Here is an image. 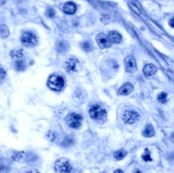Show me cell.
I'll return each instance as SVG.
<instances>
[{
    "label": "cell",
    "instance_id": "1",
    "mask_svg": "<svg viewBox=\"0 0 174 173\" xmlns=\"http://www.w3.org/2000/svg\"><path fill=\"white\" fill-rule=\"evenodd\" d=\"M90 117L97 123H104L107 118V114L104 109H103L100 105H93L89 109Z\"/></svg>",
    "mask_w": 174,
    "mask_h": 173
},
{
    "label": "cell",
    "instance_id": "2",
    "mask_svg": "<svg viewBox=\"0 0 174 173\" xmlns=\"http://www.w3.org/2000/svg\"><path fill=\"white\" fill-rule=\"evenodd\" d=\"M47 85H48V88H50L51 90L59 92L63 88V87L65 85V81L63 77H61L60 76L56 75V74H53L48 79Z\"/></svg>",
    "mask_w": 174,
    "mask_h": 173
},
{
    "label": "cell",
    "instance_id": "3",
    "mask_svg": "<svg viewBox=\"0 0 174 173\" xmlns=\"http://www.w3.org/2000/svg\"><path fill=\"white\" fill-rule=\"evenodd\" d=\"M55 171L58 173H71L72 172V166L68 159L65 158L59 159L55 165Z\"/></svg>",
    "mask_w": 174,
    "mask_h": 173
},
{
    "label": "cell",
    "instance_id": "4",
    "mask_svg": "<svg viewBox=\"0 0 174 173\" xmlns=\"http://www.w3.org/2000/svg\"><path fill=\"white\" fill-rule=\"evenodd\" d=\"M66 123L67 125L73 129H77L82 125L83 117L82 115L76 113H71L66 116Z\"/></svg>",
    "mask_w": 174,
    "mask_h": 173
},
{
    "label": "cell",
    "instance_id": "5",
    "mask_svg": "<svg viewBox=\"0 0 174 173\" xmlns=\"http://www.w3.org/2000/svg\"><path fill=\"white\" fill-rule=\"evenodd\" d=\"M21 43L26 47H34L37 43L38 39L36 36L31 32H25L21 37Z\"/></svg>",
    "mask_w": 174,
    "mask_h": 173
},
{
    "label": "cell",
    "instance_id": "6",
    "mask_svg": "<svg viewBox=\"0 0 174 173\" xmlns=\"http://www.w3.org/2000/svg\"><path fill=\"white\" fill-rule=\"evenodd\" d=\"M139 118V114L133 110H126L122 115L123 121L128 124H133L138 121Z\"/></svg>",
    "mask_w": 174,
    "mask_h": 173
},
{
    "label": "cell",
    "instance_id": "7",
    "mask_svg": "<svg viewBox=\"0 0 174 173\" xmlns=\"http://www.w3.org/2000/svg\"><path fill=\"white\" fill-rule=\"evenodd\" d=\"M96 42L99 45V47L101 48H106V47H110L111 46V43L110 42L108 37L106 35H104V33H100L97 37H96Z\"/></svg>",
    "mask_w": 174,
    "mask_h": 173
},
{
    "label": "cell",
    "instance_id": "8",
    "mask_svg": "<svg viewBox=\"0 0 174 173\" xmlns=\"http://www.w3.org/2000/svg\"><path fill=\"white\" fill-rule=\"evenodd\" d=\"M124 64H125V70L128 73H133L137 69L136 61L132 56H128L124 60Z\"/></svg>",
    "mask_w": 174,
    "mask_h": 173
},
{
    "label": "cell",
    "instance_id": "9",
    "mask_svg": "<svg viewBox=\"0 0 174 173\" xmlns=\"http://www.w3.org/2000/svg\"><path fill=\"white\" fill-rule=\"evenodd\" d=\"M79 65H80V64H79V61L77 60V59L70 58L67 60V61L65 64V69L69 72L76 71H77Z\"/></svg>",
    "mask_w": 174,
    "mask_h": 173
},
{
    "label": "cell",
    "instance_id": "10",
    "mask_svg": "<svg viewBox=\"0 0 174 173\" xmlns=\"http://www.w3.org/2000/svg\"><path fill=\"white\" fill-rule=\"evenodd\" d=\"M132 91H133V86L130 82H127L121 87V88L118 91V94L120 95H128Z\"/></svg>",
    "mask_w": 174,
    "mask_h": 173
},
{
    "label": "cell",
    "instance_id": "11",
    "mask_svg": "<svg viewBox=\"0 0 174 173\" xmlns=\"http://www.w3.org/2000/svg\"><path fill=\"white\" fill-rule=\"evenodd\" d=\"M76 6L72 2H67L63 6V11L66 14L72 15V14H74L76 12Z\"/></svg>",
    "mask_w": 174,
    "mask_h": 173
},
{
    "label": "cell",
    "instance_id": "12",
    "mask_svg": "<svg viewBox=\"0 0 174 173\" xmlns=\"http://www.w3.org/2000/svg\"><path fill=\"white\" fill-rule=\"evenodd\" d=\"M107 37L111 43H120L121 42V36L117 32H110Z\"/></svg>",
    "mask_w": 174,
    "mask_h": 173
},
{
    "label": "cell",
    "instance_id": "13",
    "mask_svg": "<svg viewBox=\"0 0 174 173\" xmlns=\"http://www.w3.org/2000/svg\"><path fill=\"white\" fill-rule=\"evenodd\" d=\"M156 71H157V68L154 64H146L145 66V68H144V73H145V75L146 77H151L154 74H156Z\"/></svg>",
    "mask_w": 174,
    "mask_h": 173
},
{
    "label": "cell",
    "instance_id": "14",
    "mask_svg": "<svg viewBox=\"0 0 174 173\" xmlns=\"http://www.w3.org/2000/svg\"><path fill=\"white\" fill-rule=\"evenodd\" d=\"M155 135V131L151 125H147L145 126V130L143 131V136L146 138H150Z\"/></svg>",
    "mask_w": 174,
    "mask_h": 173
},
{
    "label": "cell",
    "instance_id": "15",
    "mask_svg": "<svg viewBox=\"0 0 174 173\" xmlns=\"http://www.w3.org/2000/svg\"><path fill=\"white\" fill-rule=\"evenodd\" d=\"M10 55L13 59L15 60H20V58L23 57V50L19 48V49H15L10 53Z\"/></svg>",
    "mask_w": 174,
    "mask_h": 173
},
{
    "label": "cell",
    "instance_id": "16",
    "mask_svg": "<svg viewBox=\"0 0 174 173\" xmlns=\"http://www.w3.org/2000/svg\"><path fill=\"white\" fill-rule=\"evenodd\" d=\"M9 35H10V32H9L8 27H7L5 25L0 26V36H1V37L5 38V37H7Z\"/></svg>",
    "mask_w": 174,
    "mask_h": 173
},
{
    "label": "cell",
    "instance_id": "17",
    "mask_svg": "<svg viewBox=\"0 0 174 173\" xmlns=\"http://www.w3.org/2000/svg\"><path fill=\"white\" fill-rule=\"evenodd\" d=\"M126 155H127V153H126L124 150H122V149L116 151V153L114 154V157L116 158V159H117V160H121V159H122L125 157Z\"/></svg>",
    "mask_w": 174,
    "mask_h": 173
},
{
    "label": "cell",
    "instance_id": "18",
    "mask_svg": "<svg viewBox=\"0 0 174 173\" xmlns=\"http://www.w3.org/2000/svg\"><path fill=\"white\" fill-rule=\"evenodd\" d=\"M15 69L17 71H23L25 69V62L21 60H17L15 62Z\"/></svg>",
    "mask_w": 174,
    "mask_h": 173
},
{
    "label": "cell",
    "instance_id": "19",
    "mask_svg": "<svg viewBox=\"0 0 174 173\" xmlns=\"http://www.w3.org/2000/svg\"><path fill=\"white\" fill-rule=\"evenodd\" d=\"M142 159L145 161H151L152 160V159L150 157V152H149V150L148 149H145V153L142 155Z\"/></svg>",
    "mask_w": 174,
    "mask_h": 173
},
{
    "label": "cell",
    "instance_id": "20",
    "mask_svg": "<svg viewBox=\"0 0 174 173\" xmlns=\"http://www.w3.org/2000/svg\"><path fill=\"white\" fill-rule=\"evenodd\" d=\"M158 100L160 103L161 104H165L167 101V94L166 93H161L158 95Z\"/></svg>",
    "mask_w": 174,
    "mask_h": 173
},
{
    "label": "cell",
    "instance_id": "21",
    "mask_svg": "<svg viewBox=\"0 0 174 173\" xmlns=\"http://www.w3.org/2000/svg\"><path fill=\"white\" fill-rule=\"evenodd\" d=\"M82 46H83V48L86 52H90V51L92 50V46H91L90 43H88V42L83 43L82 44Z\"/></svg>",
    "mask_w": 174,
    "mask_h": 173
},
{
    "label": "cell",
    "instance_id": "22",
    "mask_svg": "<svg viewBox=\"0 0 174 173\" xmlns=\"http://www.w3.org/2000/svg\"><path fill=\"white\" fill-rule=\"evenodd\" d=\"M5 77H6V71L3 68H0V81L3 80Z\"/></svg>",
    "mask_w": 174,
    "mask_h": 173
},
{
    "label": "cell",
    "instance_id": "23",
    "mask_svg": "<svg viewBox=\"0 0 174 173\" xmlns=\"http://www.w3.org/2000/svg\"><path fill=\"white\" fill-rule=\"evenodd\" d=\"M27 173H39L38 171H36V170H31V171H29V172H27Z\"/></svg>",
    "mask_w": 174,
    "mask_h": 173
},
{
    "label": "cell",
    "instance_id": "24",
    "mask_svg": "<svg viewBox=\"0 0 174 173\" xmlns=\"http://www.w3.org/2000/svg\"><path fill=\"white\" fill-rule=\"evenodd\" d=\"M114 173H123V172H122L121 170H119V169H118V170H116V171L114 172Z\"/></svg>",
    "mask_w": 174,
    "mask_h": 173
},
{
    "label": "cell",
    "instance_id": "25",
    "mask_svg": "<svg viewBox=\"0 0 174 173\" xmlns=\"http://www.w3.org/2000/svg\"><path fill=\"white\" fill-rule=\"evenodd\" d=\"M173 19H172L171 21H170V25H171L172 27H173Z\"/></svg>",
    "mask_w": 174,
    "mask_h": 173
},
{
    "label": "cell",
    "instance_id": "26",
    "mask_svg": "<svg viewBox=\"0 0 174 173\" xmlns=\"http://www.w3.org/2000/svg\"><path fill=\"white\" fill-rule=\"evenodd\" d=\"M134 173H142V172H140L139 170H136V171L134 172Z\"/></svg>",
    "mask_w": 174,
    "mask_h": 173
}]
</instances>
